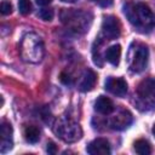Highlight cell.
Instances as JSON below:
<instances>
[{
	"mask_svg": "<svg viewBox=\"0 0 155 155\" xmlns=\"http://www.w3.org/2000/svg\"><path fill=\"white\" fill-rule=\"evenodd\" d=\"M125 16L130 23L142 33H149L155 28V15L148 5L143 2H126L124 5Z\"/></svg>",
	"mask_w": 155,
	"mask_h": 155,
	"instance_id": "1",
	"label": "cell"
},
{
	"mask_svg": "<svg viewBox=\"0 0 155 155\" xmlns=\"http://www.w3.org/2000/svg\"><path fill=\"white\" fill-rule=\"evenodd\" d=\"M19 53L23 61L29 63H38L42 59L45 50L44 42L35 33H28L23 36L19 46Z\"/></svg>",
	"mask_w": 155,
	"mask_h": 155,
	"instance_id": "2",
	"label": "cell"
},
{
	"mask_svg": "<svg viewBox=\"0 0 155 155\" xmlns=\"http://www.w3.org/2000/svg\"><path fill=\"white\" fill-rule=\"evenodd\" d=\"M136 104L139 110L147 111L155 107V79L148 78L139 82L137 87Z\"/></svg>",
	"mask_w": 155,
	"mask_h": 155,
	"instance_id": "3",
	"label": "cell"
},
{
	"mask_svg": "<svg viewBox=\"0 0 155 155\" xmlns=\"http://www.w3.org/2000/svg\"><path fill=\"white\" fill-rule=\"evenodd\" d=\"M54 132L56 134L67 143H74L79 140L82 136V130L78 122L68 116H63L57 120L54 124Z\"/></svg>",
	"mask_w": 155,
	"mask_h": 155,
	"instance_id": "4",
	"label": "cell"
},
{
	"mask_svg": "<svg viewBox=\"0 0 155 155\" xmlns=\"http://www.w3.org/2000/svg\"><path fill=\"white\" fill-rule=\"evenodd\" d=\"M62 22L74 31H85L88 28V18L87 13L76 10H64L61 15Z\"/></svg>",
	"mask_w": 155,
	"mask_h": 155,
	"instance_id": "5",
	"label": "cell"
},
{
	"mask_svg": "<svg viewBox=\"0 0 155 155\" xmlns=\"http://www.w3.org/2000/svg\"><path fill=\"white\" fill-rule=\"evenodd\" d=\"M149 51L148 47L143 44H136L134 47H131L128 54V64L130 69L133 73L143 71L148 65Z\"/></svg>",
	"mask_w": 155,
	"mask_h": 155,
	"instance_id": "6",
	"label": "cell"
},
{
	"mask_svg": "<svg viewBox=\"0 0 155 155\" xmlns=\"http://www.w3.org/2000/svg\"><path fill=\"white\" fill-rule=\"evenodd\" d=\"M102 33L108 40H114L121 34V24L115 16H105L102 23Z\"/></svg>",
	"mask_w": 155,
	"mask_h": 155,
	"instance_id": "7",
	"label": "cell"
},
{
	"mask_svg": "<svg viewBox=\"0 0 155 155\" xmlns=\"http://www.w3.org/2000/svg\"><path fill=\"white\" fill-rule=\"evenodd\" d=\"M105 90L117 97H124L127 93V82L122 78L109 76L105 80Z\"/></svg>",
	"mask_w": 155,
	"mask_h": 155,
	"instance_id": "8",
	"label": "cell"
},
{
	"mask_svg": "<svg viewBox=\"0 0 155 155\" xmlns=\"http://www.w3.org/2000/svg\"><path fill=\"white\" fill-rule=\"evenodd\" d=\"M132 120H133L132 114L128 110H121L115 116H113L110 119L109 125L113 130L121 131V130H125L126 127H128L132 124Z\"/></svg>",
	"mask_w": 155,
	"mask_h": 155,
	"instance_id": "9",
	"label": "cell"
},
{
	"mask_svg": "<svg viewBox=\"0 0 155 155\" xmlns=\"http://www.w3.org/2000/svg\"><path fill=\"white\" fill-rule=\"evenodd\" d=\"M86 150L91 155H108L110 154V144L105 138H96L87 145Z\"/></svg>",
	"mask_w": 155,
	"mask_h": 155,
	"instance_id": "10",
	"label": "cell"
},
{
	"mask_svg": "<svg viewBox=\"0 0 155 155\" xmlns=\"http://www.w3.org/2000/svg\"><path fill=\"white\" fill-rule=\"evenodd\" d=\"M0 134H1L0 150H1V153H6L7 150H10L12 148V126H11V124H8L7 121H2Z\"/></svg>",
	"mask_w": 155,
	"mask_h": 155,
	"instance_id": "11",
	"label": "cell"
},
{
	"mask_svg": "<svg viewBox=\"0 0 155 155\" xmlns=\"http://www.w3.org/2000/svg\"><path fill=\"white\" fill-rule=\"evenodd\" d=\"M94 109L99 114L109 115V114H111L114 111L115 107H114V103H113V101L110 98H108L105 96H99L97 98V101L94 102Z\"/></svg>",
	"mask_w": 155,
	"mask_h": 155,
	"instance_id": "12",
	"label": "cell"
},
{
	"mask_svg": "<svg viewBox=\"0 0 155 155\" xmlns=\"http://www.w3.org/2000/svg\"><path fill=\"white\" fill-rule=\"evenodd\" d=\"M96 81H97V75L94 74L93 70L91 69H87L82 76V80L80 82V90L82 92H88L91 91L94 85H96Z\"/></svg>",
	"mask_w": 155,
	"mask_h": 155,
	"instance_id": "13",
	"label": "cell"
},
{
	"mask_svg": "<svg viewBox=\"0 0 155 155\" xmlns=\"http://www.w3.org/2000/svg\"><path fill=\"white\" fill-rule=\"evenodd\" d=\"M120 57H121V46L120 45H113L105 52V59L113 65L119 64Z\"/></svg>",
	"mask_w": 155,
	"mask_h": 155,
	"instance_id": "14",
	"label": "cell"
},
{
	"mask_svg": "<svg viewBox=\"0 0 155 155\" xmlns=\"http://www.w3.org/2000/svg\"><path fill=\"white\" fill-rule=\"evenodd\" d=\"M24 138L29 143H36L40 139V130L35 125H28L24 128Z\"/></svg>",
	"mask_w": 155,
	"mask_h": 155,
	"instance_id": "15",
	"label": "cell"
},
{
	"mask_svg": "<svg viewBox=\"0 0 155 155\" xmlns=\"http://www.w3.org/2000/svg\"><path fill=\"white\" fill-rule=\"evenodd\" d=\"M134 150L137 154L139 155H149L151 153V148L150 144L148 143V140L145 139H138L134 142Z\"/></svg>",
	"mask_w": 155,
	"mask_h": 155,
	"instance_id": "16",
	"label": "cell"
},
{
	"mask_svg": "<svg viewBox=\"0 0 155 155\" xmlns=\"http://www.w3.org/2000/svg\"><path fill=\"white\" fill-rule=\"evenodd\" d=\"M18 10L22 15H28L31 11V4L30 0H18Z\"/></svg>",
	"mask_w": 155,
	"mask_h": 155,
	"instance_id": "17",
	"label": "cell"
},
{
	"mask_svg": "<svg viewBox=\"0 0 155 155\" xmlns=\"http://www.w3.org/2000/svg\"><path fill=\"white\" fill-rule=\"evenodd\" d=\"M0 12L4 16L10 15L12 12V4L10 1H7V0H2L1 4H0Z\"/></svg>",
	"mask_w": 155,
	"mask_h": 155,
	"instance_id": "18",
	"label": "cell"
},
{
	"mask_svg": "<svg viewBox=\"0 0 155 155\" xmlns=\"http://www.w3.org/2000/svg\"><path fill=\"white\" fill-rule=\"evenodd\" d=\"M38 16L44 21H51L53 18V10L51 8H42L39 11Z\"/></svg>",
	"mask_w": 155,
	"mask_h": 155,
	"instance_id": "19",
	"label": "cell"
},
{
	"mask_svg": "<svg viewBox=\"0 0 155 155\" xmlns=\"http://www.w3.org/2000/svg\"><path fill=\"white\" fill-rule=\"evenodd\" d=\"M47 151H48V154H56L57 147H56V144H54L53 142L47 143Z\"/></svg>",
	"mask_w": 155,
	"mask_h": 155,
	"instance_id": "20",
	"label": "cell"
},
{
	"mask_svg": "<svg viewBox=\"0 0 155 155\" xmlns=\"http://www.w3.org/2000/svg\"><path fill=\"white\" fill-rule=\"evenodd\" d=\"M35 1H36V2H38L40 6H45V5H48V4H50L52 0H35Z\"/></svg>",
	"mask_w": 155,
	"mask_h": 155,
	"instance_id": "21",
	"label": "cell"
},
{
	"mask_svg": "<svg viewBox=\"0 0 155 155\" xmlns=\"http://www.w3.org/2000/svg\"><path fill=\"white\" fill-rule=\"evenodd\" d=\"M153 134L155 136V124H154V126H153Z\"/></svg>",
	"mask_w": 155,
	"mask_h": 155,
	"instance_id": "22",
	"label": "cell"
},
{
	"mask_svg": "<svg viewBox=\"0 0 155 155\" xmlns=\"http://www.w3.org/2000/svg\"><path fill=\"white\" fill-rule=\"evenodd\" d=\"M63 1H70L71 2V1H75V0H63Z\"/></svg>",
	"mask_w": 155,
	"mask_h": 155,
	"instance_id": "23",
	"label": "cell"
}]
</instances>
